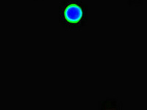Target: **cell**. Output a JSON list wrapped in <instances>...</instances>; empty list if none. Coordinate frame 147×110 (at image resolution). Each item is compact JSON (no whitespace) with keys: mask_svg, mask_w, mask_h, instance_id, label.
<instances>
[{"mask_svg":"<svg viewBox=\"0 0 147 110\" xmlns=\"http://www.w3.org/2000/svg\"><path fill=\"white\" fill-rule=\"evenodd\" d=\"M82 16V10L77 5H70L65 10V18L68 21L77 23Z\"/></svg>","mask_w":147,"mask_h":110,"instance_id":"1","label":"cell"}]
</instances>
